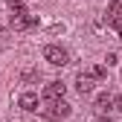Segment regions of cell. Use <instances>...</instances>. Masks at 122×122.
Returning a JSON list of instances; mask_svg holds the SVG:
<instances>
[{
    "instance_id": "52a82bcc",
    "label": "cell",
    "mask_w": 122,
    "mask_h": 122,
    "mask_svg": "<svg viewBox=\"0 0 122 122\" xmlns=\"http://www.w3.org/2000/svg\"><path fill=\"white\" fill-rule=\"evenodd\" d=\"M111 105H113V96H111V93H99V96H96V105H93V111H96V113H105Z\"/></svg>"
},
{
    "instance_id": "4fadbf2b",
    "label": "cell",
    "mask_w": 122,
    "mask_h": 122,
    "mask_svg": "<svg viewBox=\"0 0 122 122\" xmlns=\"http://www.w3.org/2000/svg\"><path fill=\"white\" fill-rule=\"evenodd\" d=\"M113 108H116V111L122 113V96H113Z\"/></svg>"
},
{
    "instance_id": "8992f818",
    "label": "cell",
    "mask_w": 122,
    "mask_h": 122,
    "mask_svg": "<svg viewBox=\"0 0 122 122\" xmlns=\"http://www.w3.org/2000/svg\"><path fill=\"white\" fill-rule=\"evenodd\" d=\"M93 76H90V73H79V76H76V90H79V93L81 96H87V93H93Z\"/></svg>"
},
{
    "instance_id": "9a60e30c",
    "label": "cell",
    "mask_w": 122,
    "mask_h": 122,
    "mask_svg": "<svg viewBox=\"0 0 122 122\" xmlns=\"http://www.w3.org/2000/svg\"><path fill=\"white\" fill-rule=\"evenodd\" d=\"M119 41H122V29H119Z\"/></svg>"
},
{
    "instance_id": "7c38bea8",
    "label": "cell",
    "mask_w": 122,
    "mask_h": 122,
    "mask_svg": "<svg viewBox=\"0 0 122 122\" xmlns=\"http://www.w3.org/2000/svg\"><path fill=\"white\" fill-rule=\"evenodd\" d=\"M108 26H113V29H122V15H119V18H113V20H111Z\"/></svg>"
},
{
    "instance_id": "277c9868",
    "label": "cell",
    "mask_w": 122,
    "mask_h": 122,
    "mask_svg": "<svg viewBox=\"0 0 122 122\" xmlns=\"http://www.w3.org/2000/svg\"><path fill=\"white\" fill-rule=\"evenodd\" d=\"M67 84L64 81H47L44 84V99H64Z\"/></svg>"
},
{
    "instance_id": "ba28073f",
    "label": "cell",
    "mask_w": 122,
    "mask_h": 122,
    "mask_svg": "<svg viewBox=\"0 0 122 122\" xmlns=\"http://www.w3.org/2000/svg\"><path fill=\"white\" fill-rule=\"evenodd\" d=\"M119 15H122V3H116V0H113V3H108V12H105V20H113V18H119Z\"/></svg>"
},
{
    "instance_id": "7a4b0ae2",
    "label": "cell",
    "mask_w": 122,
    "mask_h": 122,
    "mask_svg": "<svg viewBox=\"0 0 122 122\" xmlns=\"http://www.w3.org/2000/svg\"><path fill=\"white\" fill-rule=\"evenodd\" d=\"M44 58H47L52 67H64L67 61H70L67 50H64V47H58V44H47V47H44Z\"/></svg>"
},
{
    "instance_id": "5b68a950",
    "label": "cell",
    "mask_w": 122,
    "mask_h": 122,
    "mask_svg": "<svg viewBox=\"0 0 122 122\" xmlns=\"http://www.w3.org/2000/svg\"><path fill=\"white\" fill-rule=\"evenodd\" d=\"M18 105H20V108H23L26 113H32V111H38V108H41V102H38V93H32V90H26V93H20Z\"/></svg>"
},
{
    "instance_id": "3957f363",
    "label": "cell",
    "mask_w": 122,
    "mask_h": 122,
    "mask_svg": "<svg viewBox=\"0 0 122 122\" xmlns=\"http://www.w3.org/2000/svg\"><path fill=\"white\" fill-rule=\"evenodd\" d=\"M32 26H38V15L20 12V15L12 18V29H15V32H23V29H32Z\"/></svg>"
},
{
    "instance_id": "8fae6325",
    "label": "cell",
    "mask_w": 122,
    "mask_h": 122,
    "mask_svg": "<svg viewBox=\"0 0 122 122\" xmlns=\"http://www.w3.org/2000/svg\"><path fill=\"white\" fill-rule=\"evenodd\" d=\"M20 79H23V81H38V79H41V76H38L35 70H26V73L20 76Z\"/></svg>"
},
{
    "instance_id": "9c48e42d",
    "label": "cell",
    "mask_w": 122,
    "mask_h": 122,
    "mask_svg": "<svg viewBox=\"0 0 122 122\" xmlns=\"http://www.w3.org/2000/svg\"><path fill=\"white\" fill-rule=\"evenodd\" d=\"M87 73L93 76V79H105V76H108V67H105V64H93Z\"/></svg>"
},
{
    "instance_id": "6da1fadb",
    "label": "cell",
    "mask_w": 122,
    "mask_h": 122,
    "mask_svg": "<svg viewBox=\"0 0 122 122\" xmlns=\"http://www.w3.org/2000/svg\"><path fill=\"white\" fill-rule=\"evenodd\" d=\"M70 113H73V108L64 99H47V105L41 108V116L50 119V122H61V119H67Z\"/></svg>"
},
{
    "instance_id": "5bb4252c",
    "label": "cell",
    "mask_w": 122,
    "mask_h": 122,
    "mask_svg": "<svg viewBox=\"0 0 122 122\" xmlns=\"http://www.w3.org/2000/svg\"><path fill=\"white\" fill-rule=\"evenodd\" d=\"M93 122H113V119H108V116H96Z\"/></svg>"
},
{
    "instance_id": "30bf717a",
    "label": "cell",
    "mask_w": 122,
    "mask_h": 122,
    "mask_svg": "<svg viewBox=\"0 0 122 122\" xmlns=\"http://www.w3.org/2000/svg\"><path fill=\"white\" fill-rule=\"evenodd\" d=\"M6 3H9V9H12V12H18V15H20V12H26L23 0H6Z\"/></svg>"
}]
</instances>
